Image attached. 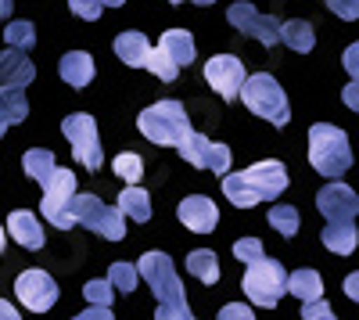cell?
I'll return each mask as SVG.
<instances>
[{
  "mask_svg": "<svg viewBox=\"0 0 359 320\" xmlns=\"http://www.w3.org/2000/svg\"><path fill=\"white\" fill-rule=\"evenodd\" d=\"M233 255L241 259V263H259V259H266V252H262V245H259V238H241V241H233Z\"/></svg>",
  "mask_w": 359,
  "mask_h": 320,
  "instance_id": "obj_33",
  "label": "cell"
},
{
  "mask_svg": "<svg viewBox=\"0 0 359 320\" xmlns=\"http://www.w3.org/2000/svg\"><path fill=\"white\" fill-rule=\"evenodd\" d=\"M11 8H15V0H0V22H8Z\"/></svg>",
  "mask_w": 359,
  "mask_h": 320,
  "instance_id": "obj_44",
  "label": "cell"
},
{
  "mask_svg": "<svg viewBox=\"0 0 359 320\" xmlns=\"http://www.w3.org/2000/svg\"><path fill=\"white\" fill-rule=\"evenodd\" d=\"M355 288H359V277H355V274H352V277H345V295H348L352 302L359 299V292H355Z\"/></svg>",
  "mask_w": 359,
  "mask_h": 320,
  "instance_id": "obj_43",
  "label": "cell"
},
{
  "mask_svg": "<svg viewBox=\"0 0 359 320\" xmlns=\"http://www.w3.org/2000/svg\"><path fill=\"white\" fill-rule=\"evenodd\" d=\"M284 292H291L294 299H302V302H313V299H323V281L316 270H294L284 284Z\"/></svg>",
  "mask_w": 359,
  "mask_h": 320,
  "instance_id": "obj_22",
  "label": "cell"
},
{
  "mask_svg": "<svg viewBox=\"0 0 359 320\" xmlns=\"http://www.w3.org/2000/svg\"><path fill=\"white\" fill-rule=\"evenodd\" d=\"M97 4H101V8H123L126 0H97Z\"/></svg>",
  "mask_w": 359,
  "mask_h": 320,
  "instance_id": "obj_45",
  "label": "cell"
},
{
  "mask_svg": "<svg viewBox=\"0 0 359 320\" xmlns=\"http://www.w3.org/2000/svg\"><path fill=\"white\" fill-rule=\"evenodd\" d=\"M15 292H18V302L33 313H47L54 302H57V284L47 270H25L18 274L15 281Z\"/></svg>",
  "mask_w": 359,
  "mask_h": 320,
  "instance_id": "obj_13",
  "label": "cell"
},
{
  "mask_svg": "<svg viewBox=\"0 0 359 320\" xmlns=\"http://www.w3.org/2000/svg\"><path fill=\"white\" fill-rule=\"evenodd\" d=\"M180 159H187L191 166H198V169H208V173H230V148L226 144H219V140H208L205 133H191L184 144H180Z\"/></svg>",
  "mask_w": 359,
  "mask_h": 320,
  "instance_id": "obj_11",
  "label": "cell"
},
{
  "mask_svg": "<svg viewBox=\"0 0 359 320\" xmlns=\"http://www.w3.org/2000/svg\"><path fill=\"white\" fill-rule=\"evenodd\" d=\"M226 22L237 29V33H245V36L266 44V47H273L277 36H280V18L262 15L255 4H248V0H237V4H230V8H226Z\"/></svg>",
  "mask_w": 359,
  "mask_h": 320,
  "instance_id": "obj_10",
  "label": "cell"
},
{
  "mask_svg": "<svg viewBox=\"0 0 359 320\" xmlns=\"http://www.w3.org/2000/svg\"><path fill=\"white\" fill-rule=\"evenodd\" d=\"M180 223H184L187 230H194V234H208L216 223H219V209H216V201L212 198H205V194H191L180 201V209H176Z\"/></svg>",
  "mask_w": 359,
  "mask_h": 320,
  "instance_id": "obj_15",
  "label": "cell"
},
{
  "mask_svg": "<svg viewBox=\"0 0 359 320\" xmlns=\"http://www.w3.org/2000/svg\"><path fill=\"white\" fill-rule=\"evenodd\" d=\"M155 320H198V316L191 313V306H187V302H158Z\"/></svg>",
  "mask_w": 359,
  "mask_h": 320,
  "instance_id": "obj_34",
  "label": "cell"
},
{
  "mask_svg": "<svg viewBox=\"0 0 359 320\" xmlns=\"http://www.w3.org/2000/svg\"><path fill=\"white\" fill-rule=\"evenodd\" d=\"M69 213L79 227L94 230V234L108 238V241H123L126 238V223H123V213L115 206H104L97 194H72L69 201Z\"/></svg>",
  "mask_w": 359,
  "mask_h": 320,
  "instance_id": "obj_5",
  "label": "cell"
},
{
  "mask_svg": "<svg viewBox=\"0 0 359 320\" xmlns=\"http://www.w3.org/2000/svg\"><path fill=\"white\" fill-rule=\"evenodd\" d=\"M0 320H22V316H18V309H15L8 299H0Z\"/></svg>",
  "mask_w": 359,
  "mask_h": 320,
  "instance_id": "obj_41",
  "label": "cell"
},
{
  "mask_svg": "<svg viewBox=\"0 0 359 320\" xmlns=\"http://www.w3.org/2000/svg\"><path fill=\"white\" fill-rule=\"evenodd\" d=\"M115 54H118V62H126L130 69H144L147 65V54H151V44H147L144 33H118L115 36Z\"/></svg>",
  "mask_w": 359,
  "mask_h": 320,
  "instance_id": "obj_20",
  "label": "cell"
},
{
  "mask_svg": "<svg viewBox=\"0 0 359 320\" xmlns=\"http://www.w3.org/2000/svg\"><path fill=\"white\" fill-rule=\"evenodd\" d=\"M118 213L137 220V223H147L151 220V198H147L144 187H126L123 194H118Z\"/></svg>",
  "mask_w": 359,
  "mask_h": 320,
  "instance_id": "obj_25",
  "label": "cell"
},
{
  "mask_svg": "<svg viewBox=\"0 0 359 320\" xmlns=\"http://www.w3.org/2000/svg\"><path fill=\"white\" fill-rule=\"evenodd\" d=\"M25 115H29V101L22 91H0V133L15 123H22Z\"/></svg>",
  "mask_w": 359,
  "mask_h": 320,
  "instance_id": "obj_26",
  "label": "cell"
},
{
  "mask_svg": "<svg viewBox=\"0 0 359 320\" xmlns=\"http://www.w3.org/2000/svg\"><path fill=\"white\" fill-rule=\"evenodd\" d=\"M341 98H345V105H348V108H359V94H355V83H348V86H345V94H341Z\"/></svg>",
  "mask_w": 359,
  "mask_h": 320,
  "instance_id": "obj_42",
  "label": "cell"
},
{
  "mask_svg": "<svg viewBox=\"0 0 359 320\" xmlns=\"http://www.w3.org/2000/svg\"><path fill=\"white\" fill-rule=\"evenodd\" d=\"M298 209L294 206H273L269 209V227L277 230V234H284V238H294V230H298Z\"/></svg>",
  "mask_w": 359,
  "mask_h": 320,
  "instance_id": "obj_31",
  "label": "cell"
},
{
  "mask_svg": "<svg viewBox=\"0 0 359 320\" xmlns=\"http://www.w3.org/2000/svg\"><path fill=\"white\" fill-rule=\"evenodd\" d=\"M316 209L327 216V223H352L355 213H359V198H355V191L345 187L341 180H331L327 187H320Z\"/></svg>",
  "mask_w": 359,
  "mask_h": 320,
  "instance_id": "obj_14",
  "label": "cell"
},
{
  "mask_svg": "<svg viewBox=\"0 0 359 320\" xmlns=\"http://www.w3.org/2000/svg\"><path fill=\"white\" fill-rule=\"evenodd\" d=\"M355 58H359V47L352 44V47L345 51V58H341V62H345V69H348V76H352V83H355V72H359V62H355Z\"/></svg>",
  "mask_w": 359,
  "mask_h": 320,
  "instance_id": "obj_40",
  "label": "cell"
},
{
  "mask_svg": "<svg viewBox=\"0 0 359 320\" xmlns=\"http://www.w3.org/2000/svg\"><path fill=\"white\" fill-rule=\"evenodd\" d=\"M187 270H191L201 284H216V281H219V259H216V252L198 248V252L187 255Z\"/></svg>",
  "mask_w": 359,
  "mask_h": 320,
  "instance_id": "obj_27",
  "label": "cell"
},
{
  "mask_svg": "<svg viewBox=\"0 0 359 320\" xmlns=\"http://www.w3.org/2000/svg\"><path fill=\"white\" fill-rule=\"evenodd\" d=\"M4 234H11L22 248H43L47 245V234H43V227L36 223V213H25V209H15L8 216Z\"/></svg>",
  "mask_w": 359,
  "mask_h": 320,
  "instance_id": "obj_18",
  "label": "cell"
},
{
  "mask_svg": "<svg viewBox=\"0 0 359 320\" xmlns=\"http://www.w3.org/2000/svg\"><path fill=\"white\" fill-rule=\"evenodd\" d=\"M169 4H180V0H169ZM191 4H201V8H208V4H216V0H191Z\"/></svg>",
  "mask_w": 359,
  "mask_h": 320,
  "instance_id": "obj_46",
  "label": "cell"
},
{
  "mask_svg": "<svg viewBox=\"0 0 359 320\" xmlns=\"http://www.w3.org/2000/svg\"><path fill=\"white\" fill-rule=\"evenodd\" d=\"M69 8H72V15L76 18H83V22H97L101 18V4H97V0H69Z\"/></svg>",
  "mask_w": 359,
  "mask_h": 320,
  "instance_id": "obj_36",
  "label": "cell"
},
{
  "mask_svg": "<svg viewBox=\"0 0 359 320\" xmlns=\"http://www.w3.org/2000/svg\"><path fill=\"white\" fill-rule=\"evenodd\" d=\"M302 320H338V316L327 299H313V302H302Z\"/></svg>",
  "mask_w": 359,
  "mask_h": 320,
  "instance_id": "obj_35",
  "label": "cell"
},
{
  "mask_svg": "<svg viewBox=\"0 0 359 320\" xmlns=\"http://www.w3.org/2000/svg\"><path fill=\"white\" fill-rule=\"evenodd\" d=\"M22 169H25V177H33L40 187L50 180V173L57 169V162H54V152H47V148H29L25 155H22Z\"/></svg>",
  "mask_w": 359,
  "mask_h": 320,
  "instance_id": "obj_24",
  "label": "cell"
},
{
  "mask_svg": "<svg viewBox=\"0 0 359 320\" xmlns=\"http://www.w3.org/2000/svg\"><path fill=\"white\" fill-rule=\"evenodd\" d=\"M137 130L155 140V144H165V148H180L194 130H191V119H187V108L180 101H155L151 108H144L137 115Z\"/></svg>",
  "mask_w": 359,
  "mask_h": 320,
  "instance_id": "obj_2",
  "label": "cell"
},
{
  "mask_svg": "<svg viewBox=\"0 0 359 320\" xmlns=\"http://www.w3.org/2000/svg\"><path fill=\"white\" fill-rule=\"evenodd\" d=\"M245 76H248L245 62L237 54H216V58L205 62V79L223 101H237V91H241Z\"/></svg>",
  "mask_w": 359,
  "mask_h": 320,
  "instance_id": "obj_12",
  "label": "cell"
},
{
  "mask_svg": "<svg viewBox=\"0 0 359 320\" xmlns=\"http://www.w3.org/2000/svg\"><path fill=\"white\" fill-rule=\"evenodd\" d=\"M284 284H287V274L277 259H259L252 263L241 277V292L248 295V302L262 306V309H273L280 299H284Z\"/></svg>",
  "mask_w": 359,
  "mask_h": 320,
  "instance_id": "obj_6",
  "label": "cell"
},
{
  "mask_svg": "<svg viewBox=\"0 0 359 320\" xmlns=\"http://www.w3.org/2000/svg\"><path fill=\"white\" fill-rule=\"evenodd\" d=\"M72 194H76V173H72V169H54V173H50V180L43 184L40 213H43L47 223H54L57 230L76 227V220H72V213H69Z\"/></svg>",
  "mask_w": 359,
  "mask_h": 320,
  "instance_id": "obj_9",
  "label": "cell"
},
{
  "mask_svg": "<svg viewBox=\"0 0 359 320\" xmlns=\"http://www.w3.org/2000/svg\"><path fill=\"white\" fill-rule=\"evenodd\" d=\"M277 44H287L291 51L298 54H309L316 47V33H313V25L306 18H291V22H280V36Z\"/></svg>",
  "mask_w": 359,
  "mask_h": 320,
  "instance_id": "obj_21",
  "label": "cell"
},
{
  "mask_svg": "<svg viewBox=\"0 0 359 320\" xmlns=\"http://www.w3.org/2000/svg\"><path fill=\"white\" fill-rule=\"evenodd\" d=\"M0 252H4V227H0Z\"/></svg>",
  "mask_w": 359,
  "mask_h": 320,
  "instance_id": "obj_47",
  "label": "cell"
},
{
  "mask_svg": "<svg viewBox=\"0 0 359 320\" xmlns=\"http://www.w3.org/2000/svg\"><path fill=\"white\" fill-rule=\"evenodd\" d=\"M237 98L245 101V108L259 119H269L273 126H287L291 119V108H287V94L280 91V83L269 76V72H255V76H245L241 91Z\"/></svg>",
  "mask_w": 359,
  "mask_h": 320,
  "instance_id": "obj_4",
  "label": "cell"
},
{
  "mask_svg": "<svg viewBox=\"0 0 359 320\" xmlns=\"http://www.w3.org/2000/svg\"><path fill=\"white\" fill-rule=\"evenodd\" d=\"M309 162L320 177H345L352 169V148L345 130L331 123H316L309 130Z\"/></svg>",
  "mask_w": 359,
  "mask_h": 320,
  "instance_id": "obj_3",
  "label": "cell"
},
{
  "mask_svg": "<svg viewBox=\"0 0 359 320\" xmlns=\"http://www.w3.org/2000/svg\"><path fill=\"white\" fill-rule=\"evenodd\" d=\"M216 320H255V313H252V306H245V302H230V306L219 309Z\"/></svg>",
  "mask_w": 359,
  "mask_h": 320,
  "instance_id": "obj_37",
  "label": "cell"
},
{
  "mask_svg": "<svg viewBox=\"0 0 359 320\" xmlns=\"http://www.w3.org/2000/svg\"><path fill=\"white\" fill-rule=\"evenodd\" d=\"M137 274L151 284L158 302H187V288L180 284L176 267H172V259L165 252H144L140 263H137Z\"/></svg>",
  "mask_w": 359,
  "mask_h": 320,
  "instance_id": "obj_8",
  "label": "cell"
},
{
  "mask_svg": "<svg viewBox=\"0 0 359 320\" xmlns=\"http://www.w3.org/2000/svg\"><path fill=\"white\" fill-rule=\"evenodd\" d=\"M36 79V65L29 62L22 51H0V86L4 91H25Z\"/></svg>",
  "mask_w": 359,
  "mask_h": 320,
  "instance_id": "obj_16",
  "label": "cell"
},
{
  "mask_svg": "<svg viewBox=\"0 0 359 320\" xmlns=\"http://www.w3.org/2000/svg\"><path fill=\"white\" fill-rule=\"evenodd\" d=\"M323 245L331 248L334 255H348L355 245H359V234H355V223H327L323 227Z\"/></svg>",
  "mask_w": 359,
  "mask_h": 320,
  "instance_id": "obj_23",
  "label": "cell"
},
{
  "mask_svg": "<svg viewBox=\"0 0 359 320\" xmlns=\"http://www.w3.org/2000/svg\"><path fill=\"white\" fill-rule=\"evenodd\" d=\"M111 166H115V177H123L130 187H137L140 177H144V162H140L137 152H118V159Z\"/></svg>",
  "mask_w": 359,
  "mask_h": 320,
  "instance_id": "obj_30",
  "label": "cell"
},
{
  "mask_svg": "<svg viewBox=\"0 0 359 320\" xmlns=\"http://www.w3.org/2000/svg\"><path fill=\"white\" fill-rule=\"evenodd\" d=\"M137 277H140L137 267H133V263H123V259L108 267V284L115 288V292H123V295H130L133 288H137Z\"/></svg>",
  "mask_w": 359,
  "mask_h": 320,
  "instance_id": "obj_29",
  "label": "cell"
},
{
  "mask_svg": "<svg viewBox=\"0 0 359 320\" xmlns=\"http://www.w3.org/2000/svg\"><path fill=\"white\" fill-rule=\"evenodd\" d=\"M155 51L165 58V62H169L176 72H180V69H187V65L194 62V54H198V47H194V36L187 33V29H165Z\"/></svg>",
  "mask_w": 359,
  "mask_h": 320,
  "instance_id": "obj_17",
  "label": "cell"
},
{
  "mask_svg": "<svg viewBox=\"0 0 359 320\" xmlns=\"http://www.w3.org/2000/svg\"><path fill=\"white\" fill-rule=\"evenodd\" d=\"M327 8H331L338 18H345V22H352L355 15H359V0H327Z\"/></svg>",
  "mask_w": 359,
  "mask_h": 320,
  "instance_id": "obj_38",
  "label": "cell"
},
{
  "mask_svg": "<svg viewBox=\"0 0 359 320\" xmlns=\"http://www.w3.org/2000/svg\"><path fill=\"white\" fill-rule=\"evenodd\" d=\"M62 133L65 140L72 144V155L83 169L90 173H97L104 166V152H101V137H97V123H94V115H86V112H76L69 115V119L62 123Z\"/></svg>",
  "mask_w": 359,
  "mask_h": 320,
  "instance_id": "obj_7",
  "label": "cell"
},
{
  "mask_svg": "<svg viewBox=\"0 0 359 320\" xmlns=\"http://www.w3.org/2000/svg\"><path fill=\"white\" fill-rule=\"evenodd\" d=\"M57 72H62V79L72 86V91H83V86L94 83V58H90L86 51H69L62 62H57Z\"/></svg>",
  "mask_w": 359,
  "mask_h": 320,
  "instance_id": "obj_19",
  "label": "cell"
},
{
  "mask_svg": "<svg viewBox=\"0 0 359 320\" xmlns=\"http://www.w3.org/2000/svg\"><path fill=\"white\" fill-rule=\"evenodd\" d=\"M4 40H8V47L11 51H29L36 44V29H33V22H8V29H4Z\"/></svg>",
  "mask_w": 359,
  "mask_h": 320,
  "instance_id": "obj_28",
  "label": "cell"
},
{
  "mask_svg": "<svg viewBox=\"0 0 359 320\" xmlns=\"http://www.w3.org/2000/svg\"><path fill=\"white\" fill-rule=\"evenodd\" d=\"M72 320H115V316H111V306H90V309H83Z\"/></svg>",
  "mask_w": 359,
  "mask_h": 320,
  "instance_id": "obj_39",
  "label": "cell"
},
{
  "mask_svg": "<svg viewBox=\"0 0 359 320\" xmlns=\"http://www.w3.org/2000/svg\"><path fill=\"white\" fill-rule=\"evenodd\" d=\"M287 187V166L280 159H266L245 173H223V194L237 209H252L259 201H273Z\"/></svg>",
  "mask_w": 359,
  "mask_h": 320,
  "instance_id": "obj_1",
  "label": "cell"
},
{
  "mask_svg": "<svg viewBox=\"0 0 359 320\" xmlns=\"http://www.w3.org/2000/svg\"><path fill=\"white\" fill-rule=\"evenodd\" d=\"M83 295H86V302H90V306H111V299H115V288H111L108 281H86Z\"/></svg>",
  "mask_w": 359,
  "mask_h": 320,
  "instance_id": "obj_32",
  "label": "cell"
}]
</instances>
